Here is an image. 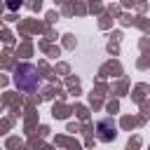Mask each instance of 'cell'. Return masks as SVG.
Here are the masks:
<instances>
[{"label":"cell","instance_id":"1","mask_svg":"<svg viewBox=\"0 0 150 150\" xmlns=\"http://www.w3.org/2000/svg\"><path fill=\"white\" fill-rule=\"evenodd\" d=\"M14 82H16V87L19 89H26V91H30V89H35V84H38V75H35V68L33 66H19L16 68V73H14Z\"/></svg>","mask_w":150,"mask_h":150},{"label":"cell","instance_id":"2","mask_svg":"<svg viewBox=\"0 0 150 150\" xmlns=\"http://www.w3.org/2000/svg\"><path fill=\"white\" fill-rule=\"evenodd\" d=\"M16 5H21V0H9V7H16Z\"/></svg>","mask_w":150,"mask_h":150}]
</instances>
